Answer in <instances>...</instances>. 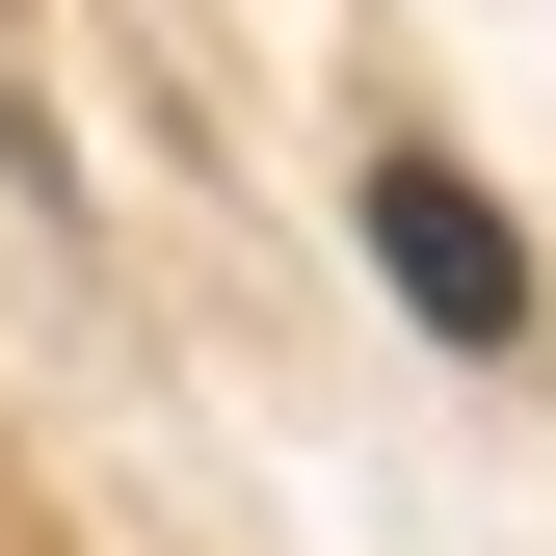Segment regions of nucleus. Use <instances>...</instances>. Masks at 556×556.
Returning a JSON list of instances; mask_svg holds the SVG:
<instances>
[{
    "label": "nucleus",
    "instance_id": "7ed1b4c3",
    "mask_svg": "<svg viewBox=\"0 0 556 556\" xmlns=\"http://www.w3.org/2000/svg\"><path fill=\"white\" fill-rule=\"evenodd\" d=\"M0 556H27V530H0Z\"/></svg>",
    "mask_w": 556,
    "mask_h": 556
},
{
    "label": "nucleus",
    "instance_id": "f03ea898",
    "mask_svg": "<svg viewBox=\"0 0 556 556\" xmlns=\"http://www.w3.org/2000/svg\"><path fill=\"white\" fill-rule=\"evenodd\" d=\"M0 160H27V53H0Z\"/></svg>",
    "mask_w": 556,
    "mask_h": 556
},
{
    "label": "nucleus",
    "instance_id": "f257e3e1",
    "mask_svg": "<svg viewBox=\"0 0 556 556\" xmlns=\"http://www.w3.org/2000/svg\"><path fill=\"white\" fill-rule=\"evenodd\" d=\"M371 239H397V292H425L451 344H530V265H504V213H477L451 160H371Z\"/></svg>",
    "mask_w": 556,
    "mask_h": 556
}]
</instances>
